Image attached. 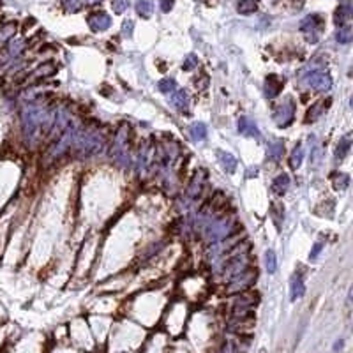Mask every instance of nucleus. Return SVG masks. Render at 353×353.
Returning <instances> with one entry per match:
<instances>
[{
	"label": "nucleus",
	"instance_id": "nucleus-1",
	"mask_svg": "<svg viewBox=\"0 0 353 353\" xmlns=\"http://www.w3.org/2000/svg\"><path fill=\"white\" fill-rule=\"evenodd\" d=\"M103 145H104V138L97 131H85V133H78L76 131L75 147L80 150V154L83 157L99 154L103 150Z\"/></svg>",
	"mask_w": 353,
	"mask_h": 353
},
{
	"label": "nucleus",
	"instance_id": "nucleus-2",
	"mask_svg": "<svg viewBox=\"0 0 353 353\" xmlns=\"http://www.w3.org/2000/svg\"><path fill=\"white\" fill-rule=\"evenodd\" d=\"M300 30L307 34V41L316 43L318 39H320L321 30H323V20H321V16H318V15L307 16L305 20H302Z\"/></svg>",
	"mask_w": 353,
	"mask_h": 353
},
{
	"label": "nucleus",
	"instance_id": "nucleus-3",
	"mask_svg": "<svg viewBox=\"0 0 353 353\" xmlns=\"http://www.w3.org/2000/svg\"><path fill=\"white\" fill-rule=\"evenodd\" d=\"M254 281H256V270H244L230 279V284H228L226 291L228 293L244 291V290H247V288H251V284H253Z\"/></svg>",
	"mask_w": 353,
	"mask_h": 353
},
{
	"label": "nucleus",
	"instance_id": "nucleus-4",
	"mask_svg": "<svg viewBox=\"0 0 353 353\" xmlns=\"http://www.w3.org/2000/svg\"><path fill=\"white\" fill-rule=\"evenodd\" d=\"M305 82H307L309 87H312L314 90H320V92H327L332 87L330 76L325 71H312V73H309L305 76Z\"/></svg>",
	"mask_w": 353,
	"mask_h": 353
},
{
	"label": "nucleus",
	"instance_id": "nucleus-5",
	"mask_svg": "<svg viewBox=\"0 0 353 353\" xmlns=\"http://www.w3.org/2000/svg\"><path fill=\"white\" fill-rule=\"evenodd\" d=\"M293 115H295V106H293V101L288 99L286 103L279 104L277 108L274 112V122L277 124L279 127H286L288 124L293 120Z\"/></svg>",
	"mask_w": 353,
	"mask_h": 353
},
{
	"label": "nucleus",
	"instance_id": "nucleus-6",
	"mask_svg": "<svg viewBox=\"0 0 353 353\" xmlns=\"http://www.w3.org/2000/svg\"><path fill=\"white\" fill-rule=\"evenodd\" d=\"M258 302V295H253V293H247V295H242L237 302H235V307H233V314L235 316H245L247 312L251 311L254 304Z\"/></svg>",
	"mask_w": 353,
	"mask_h": 353
},
{
	"label": "nucleus",
	"instance_id": "nucleus-7",
	"mask_svg": "<svg viewBox=\"0 0 353 353\" xmlns=\"http://www.w3.org/2000/svg\"><path fill=\"white\" fill-rule=\"evenodd\" d=\"M89 23H90V27H92V30L103 32V30H106L112 25V18H110L106 13H96V15H92L89 18Z\"/></svg>",
	"mask_w": 353,
	"mask_h": 353
},
{
	"label": "nucleus",
	"instance_id": "nucleus-8",
	"mask_svg": "<svg viewBox=\"0 0 353 353\" xmlns=\"http://www.w3.org/2000/svg\"><path fill=\"white\" fill-rule=\"evenodd\" d=\"M238 133L244 134V136H253V138L260 136V129L256 127V124L247 119V117H240L238 119Z\"/></svg>",
	"mask_w": 353,
	"mask_h": 353
},
{
	"label": "nucleus",
	"instance_id": "nucleus-9",
	"mask_svg": "<svg viewBox=\"0 0 353 353\" xmlns=\"http://www.w3.org/2000/svg\"><path fill=\"white\" fill-rule=\"evenodd\" d=\"M351 6L349 4H342L337 8L335 11V25L337 27H344L349 25V20H351Z\"/></svg>",
	"mask_w": 353,
	"mask_h": 353
},
{
	"label": "nucleus",
	"instance_id": "nucleus-10",
	"mask_svg": "<svg viewBox=\"0 0 353 353\" xmlns=\"http://www.w3.org/2000/svg\"><path fill=\"white\" fill-rule=\"evenodd\" d=\"M282 89V82L277 78V76L270 75L265 82V96L267 97H275Z\"/></svg>",
	"mask_w": 353,
	"mask_h": 353
},
{
	"label": "nucleus",
	"instance_id": "nucleus-11",
	"mask_svg": "<svg viewBox=\"0 0 353 353\" xmlns=\"http://www.w3.org/2000/svg\"><path fill=\"white\" fill-rule=\"evenodd\" d=\"M288 187H290V177L286 173H282L279 177H275L274 182H272V193L284 194L288 191Z\"/></svg>",
	"mask_w": 353,
	"mask_h": 353
},
{
	"label": "nucleus",
	"instance_id": "nucleus-12",
	"mask_svg": "<svg viewBox=\"0 0 353 353\" xmlns=\"http://www.w3.org/2000/svg\"><path fill=\"white\" fill-rule=\"evenodd\" d=\"M290 290H291V300H297V298H300L302 295H304L305 286H304V281H302L300 275H293V277H291Z\"/></svg>",
	"mask_w": 353,
	"mask_h": 353
},
{
	"label": "nucleus",
	"instance_id": "nucleus-13",
	"mask_svg": "<svg viewBox=\"0 0 353 353\" xmlns=\"http://www.w3.org/2000/svg\"><path fill=\"white\" fill-rule=\"evenodd\" d=\"M171 103L177 106V110L186 112L187 106H189V97H187V94L184 92V90H179V92H175L173 96H171Z\"/></svg>",
	"mask_w": 353,
	"mask_h": 353
},
{
	"label": "nucleus",
	"instance_id": "nucleus-14",
	"mask_svg": "<svg viewBox=\"0 0 353 353\" xmlns=\"http://www.w3.org/2000/svg\"><path fill=\"white\" fill-rule=\"evenodd\" d=\"M217 157H219L221 164H223V168L228 171V173H233L235 170H237V159H235L231 154L228 152H219L217 154Z\"/></svg>",
	"mask_w": 353,
	"mask_h": 353
},
{
	"label": "nucleus",
	"instance_id": "nucleus-15",
	"mask_svg": "<svg viewBox=\"0 0 353 353\" xmlns=\"http://www.w3.org/2000/svg\"><path fill=\"white\" fill-rule=\"evenodd\" d=\"M349 147H351V138H349V134H346V136L341 138V141L337 143V149H335V159H342V157L348 154Z\"/></svg>",
	"mask_w": 353,
	"mask_h": 353
},
{
	"label": "nucleus",
	"instance_id": "nucleus-16",
	"mask_svg": "<svg viewBox=\"0 0 353 353\" xmlns=\"http://www.w3.org/2000/svg\"><path fill=\"white\" fill-rule=\"evenodd\" d=\"M136 11L141 18H150V16H152V11H154L152 2H149V0H138Z\"/></svg>",
	"mask_w": 353,
	"mask_h": 353
},
{
	"label": "nucleus",
	"instance_id": "nucleus-17",
	"mask_svg": "<svg viewBox=\"0 0 353 353\" xmlns=\"http://www.w3.org/2000/svg\"><path fill=\"white\" fill-rule=\"evenodd\" d=\"M258 9V0H240L238 2V13L240 15H251Z\"/></svg>",
	"mask_w": 353,
	"mask_h": 353
},
{
	"label": "nucleus",
	"instance_id": "nucleus-18",
	"mask_svg": "<svg viewBox=\"0 0 353 353\" xmlns=\"http://www.w3.org/2000/svg\"><path fill=\"white\" fill-rule=\"evenodd\" d=\"M200 173H201V171H198V173L194 175L193 182H191L189 189H187V196H189V198H196L198 194H200V191H201V184H203V179H201V177H200Z\"/></svg>",
	"mask_w": 353,
	"mask_h": 353
},
{
	"label": "nucleus",
	"instance_id": "nucleus-19",
	"mask_svg": "<svg viewBox=\"0 0 353 353\" xmlns=\"http://www.w3.org/2000/svg\"><path fill=\"white\" fill-rule=\"evenodd\" d=\"M351 27L349 25H344V27H339L337 34H335V39H337L339 43H342V45H348L349 41H351Z\"/></svg>",
	"mask_w": 353,
	"mask_h": 353
},
{
	"label": "nucleus",
	"instance_id": "nucleus-20",
	"mask_svg": "<svg viewBox=\"0 0 353 353\" xmlns=\"http://www.w3.org/2000/svg\"><path fill=\"white\" fill-rule=\"evenodd\" d=\"M191 136H193V140H196V141L205 140V138H207V126L201 122L194 124V126L191 127Z\"/></svg>",
	"mask_w": 353,
	"mask_h": 353
},
{
	"label": "nucleus",
	"instance_id": "nucleus-21",
	"mask_svg": "<svg viewBox=\"0 0 353 353\" xmlns=\"http://www.w3.org/2000/svg\"><path fill=\"white\" fill-rule=\"evenodd\" d=\"M282 150H284V145H282L281 141H274V143H270L268 145V159H274L277 161L279 157L282 156Z\"/></svg>",
	"mask_w": 353,
	"mask_h": 353
},
{
	"label": "nucleus",
	"instance_id": "nucleus-22",
	"mask_svg": "<svg viewBox=\"0 0 353 353\" xmlns=\"http://www.w3.org/2000/svg\"><path fill=\"white\" fill-rule=\"evenodd\" d=\"M265 265H267V270L268 274H274L277 270V260H275V253L272 249H268L265 253Z\"/></svg>",
	"mask_w": 353,
	"mask_h": 353
},
{
	"label": "nucleus",
	"instance_id": "nucleus-23",
	"mask_svg": "<svg viewBox=\"0 0 353 353\" xmlns=\"http://www.w3.org/2000/svg\"><path fill=\"white\" fill-rule=\"evenodd\" d=\"M23 46H25V43L22 41V39H11V43H9V48H8V52H9V57H18L20 53H22V50H23Z\"/></svg>",
	"mask_w": 353,
	"mask_h": 353
},
{
	"label": "nucleus",
	"instance_id": "nucleus-24",
	"mask_svg": "<svg viewBox=\"0 0 353 353\" xmlns=\"http://www.w3.org/2000/svg\"><path fill=\"white\" fill-rule=\"evenodd\" d=\"M157 89H159L163 94H173L175 89H177V83H175V80H171V78L161 80L159 85H157Z\"/></svg>",
	"mask_w": 353,
	"mask_h": 353
},
{
	"label": "nucleus",
	"instance_id": "nucleus-25",
	"mask_svg": "<svg viewBox=\"0 0 353 353\" xmlns=\"http://www.w3.org/2000/svg\"><path fill=\"white\" fill-rule=\"evenodd\" d=\"M323 106L325 104H314V106H312L311 110H309L307 112V117H305V122L307 124H311V122H314L316 119H318V117L321 115V113H323Z\"/></svg>",
	"mask_w": 353,
	"mask_h": 353
},
{
	"label": "nucleus",
	"instance_id": "nucleus-26",
	"mask_svg": "<svg viewBox=\"0 0 353 353\" xmlns=\"http://www.w3.org/2000/svg\"><path fill=\"white\" fill-rule=\"evenodd\" d=\"M302 161H304V150H302L300 145L295 147L293 154H291V159H290V164L293 168H298L302 164Z\"/></svg>",
	"mask_w": 353,
	"mask_h": 353
},
{
	"label": "nucleus",
	"instance_id": "nucleus-27",
	"mask_svg": "<svg viewBox=\"0 0 353 353\" xmlns=\"http://www.w3.org/2000/svg\"><path fill=\"white\" fill-rule=\"evenodd\" d=\"M16 32V25L15 23H8L0 29V41H8L9 38H13Z\"/></svg>",
	"mask_w": 353,
	"mask_h": 353
},
{
	"label": "nucleus",
	"instance_id": "nucleus-28",
	"mask_svg": "<svg viewBox=\"0 0 353 353\" xmlns=\"http://www.w3.org/2000/svg\"><path fill=\"white\" fill-rule=\"evenodd\" d=\"M55 73V66L53 64H45V66L38 67V71L34 73V76H39V78H45V76H50Z\"/></svg>",
	"mask_w": 353,
	"mask_h": 353
},
{
	"label": "nucleus",
	"instance_id": "nucleus-29",
	"mask_svg": "<svg viewBox=\"0 0 353 353\" xmlns=\"http://www.w3.org/2000/svg\"><path fill=\"white\" fill-rule=\"evenodd\" d=\"M348 184H349V179H348V175H334V186H335V189H339V191H344L346 187H348Z\"/></svg>",
	"mask_w": 353,
	"mask_h": 353
},
{
	"label": "nucleus",
	"instance_id": "nucleus-30",
	"mask_svg": "<svg viewBox=\"0 0 353 353\" xmlns=\"http://www.w3.org/2000/svg\"><path fill=\"white\" fill-rule=\"evenodd\" d=\"M112 8L117 15H122V13L129 8V0H112Z\"/></svg>",
	"mask_w": 353,
	"mask_h": 353
},
{
	"label": "nucleus",
	"instance_id": "nucleus-31",
	"mask_svg": "<svg viewBox=\"0 0 353 353\" xmlns=\"http://www.w3.org/2000/svg\"><path fill=\"white\" fill-rule=\"evenodd\" d=\"M64 8L67 11H80L82 9V4H80V0H64Z\"/></svg>",
	"mask_w": 353,
	"mask_h": 353
},
{
	"label": "nucleus",
	"instance_id": "nucleus-32",
	"mask_svg": "<svg viewBox=\"0 0 353 353\" xmlns=\"http://www.w3.org/2000/svg\"><path fill=\"white\" fill-rule=\"evenodd\" d=\"M194 66H198V59H196L194 55H189V57L186 59V62H184L182 67H184L186 71H189V69H193Z\"/></svg>",
	"mask_w": 353,
	"mask_h": 353
},
{
	"label": "nucleus",
	"instance_id": "nucleus-33",
	"mask_svg": "<svg viewBox=\"0 0 353 353\" xmlns=\"http://www.w3.org/2000/svg\"><path fill=\"white\" fill-rule=\"evenodd\" d=\"M159 4H161V9H163L164 13H168L171 8H173L175 0H159Z\"/></svg>",
	"mask_w": 353,
	"mask_h": 353
},
{
	"label": "nucleus",
	"instance_id": "nucleus-34",
	"mask_svg": "<svg viewBox=\"0 0 353 353\" xmlns=\"http://www.w3.org/2000/svg\"><path fill=\"white\" fill-rule=\"evenodd\" d=\"M320 253H321V244H316L314 247H312V251H311V254H309V258H311V260H314V258L318 256Z\"/></svg>",
	"mask_w": 353,
	"mask_h": 353
},
{
	"label": "nucleus",
	"instance_id": "nucleus-35",
	"mask_svg": "<svg viewBox=\"0 0 353 353\" xmlns=\"http://www.w3.org/2000/svg\"><path fill=\"white\" fill-rule=\"evenodd\" d=\"M124 34H126L127 38H131V34H133V22L124 23Z\"/></svg>",
	"mask_w": 353,
	"mask_h": 353
},
{
	"label": "nucleus",
	"instance_id": "nucleus-36",
	"mask_svg": "<svg viewBox=\"0 0 353 353\" xmlns=\"http://www.w3.org/2000/svg\"><path fill=\"white\" fill-rule=\"evenodd\" d=\"M89 2H90V4H94V2H99V0H89Z\"/></svg>",
	"mask_w": 353,
	"mask_h": 353
}]
</instances>
